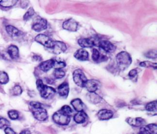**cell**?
<instances>
[{"mask_svg":"<svg viewBox=\"0 0 157 134\" xmlns=\"http://www.w3.org/2000/svg\"><path fill=\"white\" fill-rule=\"evenodd\" d=\"M36 87L40 93L41 97L44 99L51 98L56 93V90L54 88L45 85L43 81L40 79H38L36 81Z\"/></svg>","mask_w":157,"mask_h":134,"instance_id":"obj_1","label":"cell"},{"mask_svg":"<svg viewBox=\"0 0 157 134\" xmlns=\"http://www.w3.org/2000/svg\"><path fill=\"white\" fill-rule=\"evenodd\" d=\"M116 60L118 67L123 70L127 68L132 63V58L130 54L126 51H121L117 53Z\"/></svg>","mask_w":157,"mask_h":134,"instance_id":"obj_2","label":"cell"},{"mask_svg":"<svg viewBox=\"0 0 157 134\" xmlns=\"http://www.w3.org/2000/svg\"><path fill=\"white\" fill-rule=\"evenodd\" d=\"M52 119L55 123L61 125H66L69 124L71 120L70 116L62 112L60 109L53 114Z\"/></svg>","mask_w":157,"mask_h":134,"instance_id":"obj_3","label":"cell"},{"mask_svg":"<svg viewBox=\"0 0 157 134\" xmlns=\"http://www.w3.org/2000/svg\"><path fill=\"white\" fill-rule=\"evenodd\" d=\"M73 80L75 84L79 87H83L87 79L83 71L80 69H77L73 72Z\"/></svg>","mask_w":157,"mask_h":134,"instance_id":"obj_4","label":"cell"},{"mask_svg":"<svg viewBox=\"0 0 157 134\" xmlns=\"http://www.w3.org/2000/svg\"><path fill=\"white\" fill-rule=\"evenodd\" d=\"M34 39L37 42L49 49H51L52 47L54 42V41L51 39L48 36L44 34H39L37 35L35 37Z\"/></svg>","mask_w":157,"mask_h":134,"instance_id":"obj_5","label":"cell"},{"mask_svg":"<svg viewBox=\"0 0 157 134\" xmlns=\"http://www.w3.org/2000/svg\"><path fill=\"white\" fill-rule=\"evenodd\" d=\"M47 28V21L46 19L41 17H39L36 18L33 22L31 28L36 31L40 32L42 31L45 30Z\"/></svg>","mask_w":157,"mask_h":134,"instance_id":"obj_6","label":"cell"},{"mask_svg":"<svg viewBox=\"0 0 157 134\" xmlns=\"http://www.w3.org/2000/svg\"><path fill=\"white\" fill-rule=\"evenodd\" d=\"M99 41L93 37L80 38L78 40V44L83 48H91L94 45H98Z\"/></svg>","mask_w":157,"mask_h":134,"instance_id":"obj_7","label":"cell"},{"mask_svg":"<svg viewBox=\"0 0 157 134\" xmlns=\"http://www.w3.org/2000/svg\"><path fill=\"white\" fill-rule=\"evenodd\" d=\"M63 28L69 31L75 32L78 28V22L73 18H69L64 21L63 23Z\"/></svg>","mask_w":157,"mask_h":134,"instance_id":"obj_8","label":"cell"},{"mask_svg":"<svg viewBox=\"0 0 157 134\" xmlns=\"http://www.w3.org/2000/svg\"><path fill=\"white\" fill-rule=\"evenodd\" d=\"M98 45L103 50L111 53L116 50V47L110 41L107 40H99L98 42Z\"/></svg>","mask_w":157,"mask_h":134,"instance_id":"obj_9","label":"cell"},{"mask_svg":"<svg viewBox=\"0 0 157 134\" xmlns=\"http://www.w3.org/2000/svg\"><path fill=\"white\" fill-rule=\"evenodd\" d=\"M32 114L34 117L39 121H44L48 118L47 112L44 108L33 109Z\"/></svg>","mask_w":157,"mask_h":134,"instance_id":"obj_10","label":"cell"},{"mask_svg":"<svg viewBox=\"0 0 157 134\" xmlns=\"http://www.w3.org/2000/svg\"><path fill=\"white\" fill-rule=\"evenodd\" d=\"M51 49H52V51L54 53L59 54L61 53L64 52L67 49V47L66 44L62 41H54L53 46Z\"/></svg>","mask_w":157,"mask_h":134,"instance_id":"obj_11","label":"cell"},{"mask_svg":"<svg viewBox=\"0 0 157 134\" xmlns=\"http://www.w3.org/2000/svg\"><path fill=\"white\" fill-rule=\"evenodd\" d=\"M6 53L12 60H17L19 58V50L15 45H10L7 49Z\"/></svg>","mask_w":157,"mask_h":134,"instance_id":"obj_12","label":"cell"},{"mask_svg":"<svg viewBox=\"0 0 157 134\" xmlns=\"http://www.w3.org/2000/svg\"><path fill=\"white\" fill-rule=\"evenodd\" d=\"M126 122L131 126L135 127H144L145 126L146 122L145 119L142 117H128L126 119Z\"/></svg>","mask_w":157,"mask_h":134,"instance_id":"obj_13","label":"cell"},{"mask_svg":"<svg viewBox=\"0 0 157 134\" xmlns=\"http://www.w3.org/2000/svg\"><path fill=\"white\" fill-rule=\"evenodd\" d=\"M99 85V82L96 80L87 79L84 84L83 87H85L90 93L95 92V91L98 89Z\"/></svg>","mask_w":157,"mask_h":134,"instance_id":"obj_14","label":"cell"},{"mask_svg":"<svg viewBox=\"0 0 157 134\" xmlns=\"http://www.w3.org/2000/svg\"><path fill=\"white\" fill-rule=\"evenodd\" d=\"M97 116L99 120H105L112 118L113 116V112L110 109H102L98 111Z\"/></svg>","mask_w":157,"mask_h":134,"instance_id":"obj_15","label":"cell"},{"mask_svg":"<svg viewBox=\"0 0 157 134\" xmlns=\"http://www.w3.org/2000/svg\"><path fill=\"white\" fill-rule=\"evenodd\" d=\"M57 92L59 95L63 98H66L69 92V86L67 82L61 84L57 89Z\"/></svg>","mask_w":157,"mask_h":134,"instance_id":"obj_16","label":"cell"},{"mask_svg":"<svg viewBox=\"0 0 157 134\" xmlns=\"http://www.w3.org/2000/svg\"><path fill=\"white\" fill-rule=\"evenodd\" d=\"M74 57L80 61H87L89 60V53L84 49H78L74 55Z\"/></svg>","mask_w":157,"mask_h":134,"instance_id":"obj_17","label":"cell"},{"mask_svg":"<svg viewBox=\"0 0 157 134\" xmlns=\"http://www.w3.org/2000/svg\"><path fill=\"white\" fill-rule=\"evenodd\" d=\"M6 31L7 34L12 37H19L21 34V31H20L15 26L11 25H7L6 26Z\"/></svg>","mask_w":157,"mask_h":134,"instance_id":"obj_18","label":"cell"},{"mask_svg":"<svg viewBox=\"0 0 157 134\" xmlns=\"http://www.w3.org/2000/svg\"><path fill=\"white\" fill-rule=\"evenodd\" d=\"M54 61H55L54 59H50V60H47L44 61H42L39 64V68L41 71L44 72H47L53 67Z\"/></svg>","mask_w":157,"mask_h":134,"instance_id":"obj_19","label":"cell"},{"mask_svg":"<svg viewBox=\"0 0 157 134\" xmlns=\"http://www.w3.org/2000/svg\"><path fill=\"white\" fill-rule=\"evenodd\" d=\"M92 59L95 62L104 61L107 60V57L105 55H102L97 49H93L92 52Z\"/></svg>","mask_w":157,"mask_h":134,"instance_id":"obj_20","label":"cell"},{"mask_svg":"<svg viewBox=\"0 0 157 134\" xmlns=\"http://www.w3.org/2000/svg\"><path fill=\"white\" fill-rule=\"evenodd\" d=\"M71 104L73 106L74 110L77 112L83 111L85 108V104L80 98H75L72 100Z\"/></svg>","mask_w":157,"mask_h":134,"instance_id":"obj_21","label":"cell"},{"mask_svg":"<svg viewBox=\"0 0 157 134\" xmlns=\"http://www.w3.org/2000/svg\"><path fill=\"white\" fill-rule=\"evenodd\" d=\"M87 119V115L83 112H78L74 116V120L77 124L84 123Z\"/></svg>","mask_w":157,"mask_h":134,"instance_id":"obj_22","label":"cell"},{"mask_svg":"<svg viewBox=\"0 0 157 134\" xmlns=\"http://www.w3.org/2000/svg\"><path fill=\"white\" fill-rule=\"evenodd\" d=\"M87 98L88 101L93 104H98L102 100V98L95 92H89L87 95Z\"/></svg>","mask_w":157,"mask_h":134,"instance_id":"obj_23","label":"cell"},{"mask_svg":"<svg viewBox=\"0 0 157 134\" xmlns=\"http://www.w3.org/2000/svg\"><path fill=\"white\" fill-rule=\"evenodd\" d=\"M17 1H12V0H5V1H0V7L2 9H9L14 6L17 2Z\"/></svg>","mask_w":157,"mask_h":134,"instance_id":"obj_24","label":"cell"},{"mask_svg":"<svg viewBox=\"0 0 157 134\" xmlns=\"http://www.w3.org/2000/svg\"><path fill=\"white\" fill-rule=\"evenodd\" d=\"M23 90L20 85H15L10 90V93L12 96H18L21 94Z\"/></svg>","mask_w":157,"mask_h":134,"instance_id":"obj_25","label":"cell"},{"mask_svg":"<svg viewBox=\"0 0 157 134\" xmlns=\"http://www.w3.org/2000/svg\"><path fill=\"white\" fill-rule=\"evenodd\" d=\"M157 101L156 100L153 101H150L149 103H148L146 105H145V109L147 111H150V112H156L157 108Z\"/></svg>","mask_w":157,"mask_h":134,"instance_id":"obj_26","label":"cell"},{"mask_svg":"<svg viewBox=\"0 0 157 134\" xmlns=\"http://www.w3.org/2000/svg\"><path fill=\"white\" fill-rule=\"evenodd\" d=\"M9 78L7 73L4 71H0V84H6L9 82Z\"/></svg>","mask_w":157,"mask_h":134,"instance_id":"obj_27","label":"cell"},{"mask_svg":"<svg viewBox=\"0 0 157 134\" xmlns=\"http://www.w3.org/2000/svg\"><path fill=\"white\" fill-rule=\"evenodd\" d=\"M34 13H35V11L34 10L33 7H29L28 9V10L26 12V13L24 14L23 20L25 21H28L34 15Z\"/></svg>","mask_w":157,"mask_h":134,"instance_id":"obj_28","label":"cell"},{"mask_svg":"<svg viewBox=\"0 0 157 134\" xmlns=\"http://www.w3.org/2000/svg\"><path fill=\"white\" fill-rule=\"evenodd\" d=\"M65 76V71L63 69H56L53 72V76L55 79H61Z\"/></svg>","mask_w":157,"mask_h":134,"instance_id":"obj_29","label":"cell"},{"mask_svg":"<svg viewBox=\"0 0 157 134\" xmlns=\"http://www.w3.org/2000/svg\"><path fill=\"white\" fill-rule=\"evenodd\" d=\"M7 114L9 117L11 119V120H17L19 118V114L18 112L16 110L14 109H12V110H9L7 112Z\"/></svg>","mask_w":157,"mask_h":134,"instance_id":"obj_30","label":"cell"},{"mask_svg":"<svg viewBox=\"0 0 157 134\" xmlns=\"http://www.w3.org/2000/svg\"><path fill=\"white\" fill-rule=\"evenodd\" d=\"M139 65L142 67H145V68H153L154 69L156 68L157 65L156 63H152L150 62L149 61H141L139 63Z\"/></svg>","mask_w":157,"mask_h":134,"instance_id":"obj_31","label":"cell"},{"mask_svg":"<svg viewBox=\"0 0 157 134\" xmlns=\"http://www.w3.org/2000/svg\"><path fill=\"white\" fill-rule=\"evenodd\" d=\"M10 122L6 118L0 117V129L5 128L10 126Z\"/></svg>","mask_w":157,"mask_h":134,"instance_id":"obj_32","label":"cell"},{"mask_svg":"<svg viewBox=\"0 0 157 134\" xmlns=\"http://www.w3.org/2000/svg\"><path fill=\"white\" fill-rule=\"evenodd\" d=\"M146 128L150 132L151 134H156L157 133V126L156 124H150L145 125Z\"/></svg>","mask_w":157,"mask_h":134,"instance_id":"obj_33","label":"cell"},{"mask_svg":"<svg viewBox=\"0 0 157 134\" xmlns=\"http://www.w3.org/2000/svg\"><path fill=\"white\" fill-rule=\"evenodd\" d=\"M66 63L64 61H57L55 60L54 61V64H53V67L55 69H62L63 68L66 66Z\"/></svg>","mask_w":157,"mask_h":134,"instance_id":"obj_34","label":"cell"},{"mask_svg":"<svg viewBox=\"0 0 157 134\" xmlns=\"http://www.w3.org/2000/svg\"><path fill=\"white\" fill-rule=\"evenodd\" d=\"M145 56L149 58H156L157 57V53H156V50L153 49L147 51L145 54Z\"/></svg>","mask_w":157,"mask_h":134,"instance_id":"obj_35","label":"cell"},{"mask_svg":"<svg viewBox=\"0 0 157 134\" xmlns=\"http://www.w3.org/2000/svg\"><path fill=\"white\" fill-rule=\"evenodd\" d=\"M60 110L63 112L64 113H65L66 114L68 115V116H71L72 112H73V111L72 109L71 108V107L68 105H64L63 106H62L60 109Z\"/></svg>","mask_w":157,"mask_h":134,"instance_id":"obj_36","label":"cell"},{"mask_svg":"<svg viewBox=\"0 0 157 134\" xmlns=\"http://www.w3.org/2000/svg\"><path fill=\"white\" fill-rule=\"evenodd\" d=\"M29 105L33 108V109H39L43 108V104L38 101H31L29 103Z\"/></svg>","mask_w":157,"mask_h":134,"instance_id":"obj_37","label":"cell"},{"mask_svg":"<svg viewBox=\"0 0 157 134\" xmlns=\"http://www.w3.org/2000/svg\"><path fill=\"white\" fill-rule=\"evenodd\" d=\"M137 75V70L136 69H131L129 73H128V76L129 77V78H131V79H134V77H136Z\"/></svg>","mask_w":157,"mask_h":134,"instance_id":"obj_38","label":"cell"},{"mask_svg":"<svg viewBox=\"0 0 157 134\" xmlns=\"http://www.w3.org/2000/svg\"><path fill=\"white\" fill-rule=\"evenodd\" d=\"M137 134H151L150 132L148 130V129L146 128L145 125L144 127H142L140 128V130Z\"/></svg>","mask_w":157,"mask_h":134,"instance_id":"obj_39","label":"cell"},{"mask_svg":"<svg viewBox=\"0 0 157 134\" xmlns=\"http://www.w3.org/2000/svg\"><path fill=\"white\" fill-rule=\"evenodd\" d=\"M5 134H17L12 128L10 127H7L4 128Z\"/></svg>","mask_w":157,"mask_h":134,"instance_id":"obj_40","label":"cell"},{"mask_svg":"<svg viewBox=\"0 0 157 134\" xmlns=\"http://www.w3.org/2000/svg\"><path fill=\"white\" fill-rule=\"evenodd\" d=\"M33 59L36 61H40L42 60V57L40 55H34V56H33Z\"/></svg>","mask_w":157,"mask_h":134,"instance_id":"obj_41","label":"cell"},{"mask_svg":"<svg viewBox=\"0 0 157 134\" xmlns=\"http://www.w3.org/2000/svg\"><path fill=\"white\" fill-rule=\"evenodd\" d=\"M19 134H31V133L29 130L25 129V130H23Z\"/></svg>","mask_w":157,"mask_h":134,"instance_id":"obj_42","label":"cell"},{"mask_svg":"<svg viewBox=\"0 0 157 134\" xmlns=\"http://www.w3.org/2000/svg\"><path fill=\"white\" fill-rule=\"evenodd\" d=\"M45 81L47 83H48L49 84H52L54 82V81L50 78H45Z\"/></svg>","mask_w":157,"mask_h":134,"instance_id":"obj_43","label":"cell"}]
</instances>
